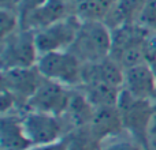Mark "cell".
Segmentation results:
<instances>
[{"label":"cell","mask_w":156,"mask_h":150,"mask_svg":"<svg viewBox=\"0 0 156 150\" xmlns=\"http://www.w3.org/2000/svg\"><path fill=\"white\" fill-rule=\"evenodd\" d=\"M69 137V150H97L100 149V142L94 138L88 127L74 128L73 134Z\"/></svg>","instance_id":"obj_18"},{"label":"cell","mask_w":156,"mask_h":150,"mask_svg":"<svg viewBox=\"0 0 156 150\" xmlns=\"http://www.w3.org/2000/svg\"><path fill=\"white\" fill-rule=\"evenodd\" d=\"M81 19L74 14L34 32L36 46L40 55L58 51H69L76 40Z\"/></svg>","instance_id":"obj_5"},{"label":"cell","mask_w":156,"mask_h":150,"mask_svg":"<svg viewBox=\"0 0 156 150\" xmlns=\"http://www.w3.org/2000/svg\"><path fill=\"white\" fill-rule=\"evenodd\" d=\"M0 29H2V40L7 38L16 30L21 29V19L16 11L11 8H2L0 12Z\"/></svg>","instance_id":"obj_20"},{"label":"cell","mask_w":156,"mask_h":150,"mask_svg":"<svg viewBox=\"0 0 156 150\" xmlns=\"http://www.w3.org/2000/svg\"><path fill=\"white\" fill-rule=\"evenodd\" d=\"M147 0H118L114 11L107 18L111 21V29L126 23H137ZM105 21V22H107Z\"/></svg>","instance_id":"obj_17"},{"label":"cell","mask_w":156,"mask_h":150,"mask_svg":"<svg viewBox=\"0 0 156 150\" xmlns=\"http://www.w3.org/2000/svg\"><path fill=\"white\" fill-rule=\"evenodd\" d=\"M78 89L86 96V98L94 107V109L118 107L119 97L122 93V89L105 85V83H85Z\"/></svg>","instance_id":"obj_15"},{"label":"cell","mask_w":156,"mask_h":150,"mask_svg":"<svg viewBox=\"0 0 156 150\" xmlns=\"http://www.w3.org/2000/svg\"><path fill=\"white\" fill-rule=\"evenodd\" d=\"M74 14H76L74 0H48L43 7L27 16L21 27L36 32Z\"/></svg>","instance_id":"obj_9"},{"label":"cell","mask_w":156,"mask_h":150,"mask_svg":"<svg viewBox=\"0 0 156 150\" xmlns=\"http://www.w3.org/2000/svg\"><path fill=\"white\" fill-rule=\"evenodd\" d=\"M122 90L137 98L154 101L156 98V78L149 63L126 68Z\"/></svg>","instance_id":"obj_10"},{"label":"cell","mask_w":156,"mask_h":150,"mask_svg":"<svg viewBox=\"0 0 156 150\" xmlns=\"http://www.w3.org/2000/svg\"><path fill=\"white\" fill-rule=\"evenodd\" d=\"M73 90L74 89L43 77L40 86L27 101L25 111L63 116L70 104Z\"/></svg>","instance_id":"obj_7"},{"label":"cell","mask_w":156,"mask_h":150,"mask_svg":"<svg viewBox=\"0 0 156 150\" xmlns=\"http://www.w3.org/2000/svg\"><path fill=\"white\" fill-rule=\"evenodd\" d=\"M0 146L2 150H27L30 146H33L25 132L21 116L14 113L2 115Z\"/></svg>","instance_id":"obj_13"},{"label":"cell","mask_w":156,"mask_h":150,"mask_svg":"<svg viewBox=\"0 0 156 150\" xmlns=\"http://www.w3.org/2000/svg\"><path fill=\"white\" fill-rule=\"evenodd\" d=\"M147 146L151 150H156V112L152 119L151 127H149L148 137H147Z\"/></svg>","instance_id":"obj_24"},{"label":"cell","mask_w":156,"mask_h":150,"mask_svg":"<svg viewBox=\"0 0 156 150\" xmlns=\"http://www.w3.org/2000/svg\"><path fill=\"white\" fill-rule=\"evenodd\" d=\"M149 66H151L152 71H154V75H155V78H156V60H154V62L149 63Z\"/></svg>","instance_id":"obj_25"},{"label":"cell","mask_w":156,"mask_h":150,"mask_svg":"<svg viewBox=\"0 0 156 150\" xmlns=\"http://www.w3.org/2000/svg\"><path fill=\"white\" fill-rule=\"evenodd\" d=\"M121 134L103 141L100 143V150H144L138 139H136L134 137L122 138Z\"/></svg>","instance_id":"obj_19"},{"label":"cell","mask_w":156,"mask_h":150,"mask_svg":"<svg viewBox=\"0 0 156 150\" xmlns=\"http://www.w3.org/2000/svg\"><path fill=\"white\" fill-rule=\"evenodd\" d=\"M21 118L25 132L33 146L47 145L65 138L67 121L63 116H55L36 111H25Z\"/></svg>","instance_id":"obj_6"},{"label":"cell","mask_w":156,"mask_h":150,"mask_svg":"<svg viewBox=\"0 0 156 150\" xmlns=\"http://www.w3.org/2000/svg\"><path fill=\"white\" fill-rule=\"evenodd\" d=\"M37 68L47 79L78 89L82 85L83 63L70 51H58L40 55L37 60Z\"/></svg>","instance_id":"obj_2"},{"label":"cell","mask_w":156,"mask_h":150,"mask_svg":"<svg viewBox=\"0 0 156 150\" xmlns=\"http://www.w3.org/2000/svg\"><path fill=\"white\" fill-rule=\"evenodd\" d=\"M88 128L94 135L100 143L107 138L118 135L125 131L123 123L121 119L118 107H108V108H97L94 109V115L92 121L89 123Z\"/></svg>","instance_id":"obj_12"},{"label":"cell","mask_w":156,"mask_h":150,"mask_svg":"<svg viewBox=\"0 0 156 150\" xmlns=\"http://www.w3.org/2000/svg\"><path fill=\"white\" fill-rule=\"evenodd\" d=\"M48 0H18V15H19V19H21V25L23 23V21L30 15L33 14L34 11H37L40 7H43Z\"/></svg>","instance_id":"obj_22"},{"label":"cell","mask_w":156,"mask_h":150,"mask_svg":"<svg viewBox=\"0 0 156 150\" xmlns=\"http://www.w3.org/2000/svg\"><path fill=\"white\" fill-rule=\"evenodd\" d=\"M137 23L149 32L156 33V0H147Z\"/></svg>","instance_id":"obj_21"},{"label":"cell","mask_w":156,"mask_h":150,"mask_svg":"<svg viewBox=\"0 0 156 150\" xmlns=\"http://www.w3.org/2000/svg\"><path fill=\"white\" fill-rule=\"evenodd\" d=\"M123 77L125 70L110 56L100 62L83 64L82 85L85 83H105V85L122 89L123 87Z\"/></svg>","instance_id":"obj_11"},{"label":"cell","mask_w":156,"mask_h":150,"mask_svg":"<svg viewBox=\"0 0 156 150\" xmlns=\"http://www.w3.org/2000/svg\"><path fill=\"white\" fill-rule=\"evenodd\" d=\"M2 70L33 67L37 64L40 53L34 41V32L19 29L2 40Z\"/></svg>","instance_id":"obj_4"},{"label":"cell","mask_w":156,"mask_h":150,"mask_svg":"<svg viewBox=\"0 0 156 150\" xmlns=\"http://www.w3.org/2000/svg\"><path fill=\"white\" fill-rule=\"evenodd\" d=\"M41 80L43 75L37 66L2 70V89L10 91L23 108H26L27 101L38 89Z\"/></svg>","instance_id":"obj_8"},{"label":"cell","mask_w":156,"mask_h":150,"mask_svg":"<svg viewBox=\"0 0 156 150\" xmlns=\"http://www.w3.org/2000/svg\"><path fill=\"white\" fill-rule=\"evenodd\" d=\"M93 115L94 107L89 102V100L80 89H74L69 108L63 115L65 120L69 124H71L73 128H82V127L89 126Z\"/></svg>","instance_id":"obj_14"},{"label":"cell","mask_w":156,"mask_h":150,"mask_svg":"<svg viewBox=\"0 0 156 150\" xmlns=\"http://www.w3.org/2000/svg\"><path fill=\"white\" fill-rule=\"evenodd\" d=\"M27 150H69V137L62 138V139L56 141V142L47 143V145L30 146Z\"/></svg>","instance_id":"obj_23"},{"label":"cell","mask_w":156,"mask_h":150,"mask_svg":"<svg viewBox=\"0 0 156 150\" xmlns=\"http://www.w3.org/2000/svg\"><path fill=\"white\" fill-rule=\"evenodd\" d=\"M15 2H16V3H18V0H15Z\"/></svg>","instance_id":"obj_26"},{"label":"cell","mask_w":156,"mask_h":150,"mask_svg":"<svg viewBox=\"0 0 156 150\" xmlns=\"http://www.w3.org/2000/svg\"><path fill=\"white\" fill-rule=\"evenodd\" d=\"M112 29L103 21H82L69 51L83 63H96L111 56Z\"/></svg>","instance_id":"obj_1"},{"label":"cell","mask_w":156,"mask_h":150,"mask_svg":"<svg viewBox=\"0 0 156 150\" xmlns=\"http://www.w3.org/2000/svg\"><path fill=\"white\" fill-rule=\"evenodd\" d=\"M118 0H74L76 15L81 21H103L114 11Z\"/></svg>","instance_id":"obj_16"},{"label":"cell","mask_w":156,"mask_h":150,"mask_svg":"<svg viewBox=\"0 0 156 150\" xmlns=\"http://www.w3.org/2000/svg\"><path fill=\"white\" fill-rule=\"evenodd\" d=\"M118 109L125 131L147 145V137L152 119L156 112L151 100H143L122 90L118 101Z\"/></svg>","instance_id":"obj_3"}]
</instances>
